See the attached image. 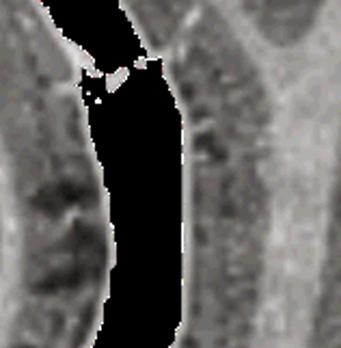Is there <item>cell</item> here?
Listing matches in <instances>:
<instances>
[{
  "label": "cell",
  "instance_id": "1",
  "mask_svg": "<svg viewBox=\"0 0 341 348\" xmlns=\"http://www.w3.org/2000/svg\"><path fill=\"white\" fill-rule=\"evenodd\" d=\"M24 348H26V346H24Z\"/></svg>",
  "mask_w": 341,
  "mask_h": 348
}]
</instances>
